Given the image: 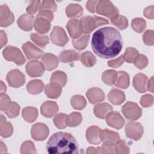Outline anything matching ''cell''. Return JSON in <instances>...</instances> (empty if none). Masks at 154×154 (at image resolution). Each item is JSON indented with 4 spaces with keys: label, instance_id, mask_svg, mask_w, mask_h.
<instances>
[{
    "label": "cell",
    "instance_id": "cell-1",
    "mask_svg": "<svg viewBox=\"0 0 154 154\" xmlns=\"http://www.w3.org/2000/svg\"><path fill=\"white\" fill-rule=\"evenodd\" d=\"M91 46L99 57L109 59L116 57L122 51L123 39L116 28L106 26L96 30L92 35Z\"/></svg>",
    "mask_w": 154,
    "mask_h": 154
},
{
    "label": "cell",
    "instance_id": "cell-2",
    "mask_svg": "<svg viewBox=\"0 0 154 154\" xmlns=\"http://www.w3.org/2000/svg\"><path fill=\"white\" fill-rule=\"evenodd\" d=\"M46 150L50 154H75L78 153V144L70 134L58 132L48 140Z\"/></svg>",
    "mask_w": 154,
    "mask_h": 154
},
{
    "label": "cell",
    "instance_id": "cell-3",
    "mask_svg": "<svg viewBox=\"0 0 154 154\" xmlns=\"http://www.w3.org/2000/svg\"><path fill=\"white\" fill-rule=\"evenodd\" d=\"M109 22L97 16H85L81 19L79 23V29L83 34H90L96 27L105 24H108Z\"/></svg>",
    "mask_w": 154,
    "mask_h": 154
},
{
    "label": "cell",
    "instance_id": "cell-4",
    "mask_svg": "<svg viewBox=\"0 0 154 154\" xmlns=\"http://www.w3.org/2000/svg\"><path fill=\"white\" fill-rule=\"evenodd\" d=\"M51 40L54 44L59 46H64L69 39L65 31L60 26H55L51 33Z\"/></svg>",
    "mask_w": 154,
    "mask_h": 154
},
{
    "label": "cell",
    "instance_id": "cell-5",
    "mask_svg": "<svg viewBox=\"0 0 154 154\" xmlns=\"http://www.w3.org/2000/svg\"><path fill=\"white\" fill-rule=\"evenodd\" d=\"M100 140L103 144L113 146L120 140V137L118 133L116 132L103 129L100 131Z\"/></svg>",
    "mask_w": 154,
    "mask_h": 154
},
{
    "label": "cell",
    "instance_id": "cell-6",
    "mask_svg": "<svg viewBox=\"0 0 154 154\" xmlns=\"http://www.w3.org/2000/svg\"><path fill=\"white\" fill-rule=\"evenodd\" d=\"M126 128L132 129L125 130L128 137L132 138L134 140H138L142 136L143 133V129L140 123L129 122L126 125Z\"/></svg>",
    "mask_w": 154,
    "mask_h": 154
},
{
    "label": "cell",
    "instance_id": "cell-7",
    "mask_svg": "<svg viewBox=\"0 0 154 154\" xmlns=\"http://www.w3.org/2000/svg\"><path fill=\"white\" fill-rule=\"evenodd\" d=\"M22 48L28 60L38 59L43 54L42 50L33 45L31 42L25 43L22 46Z\"/></svg>",
    "mask_w": 154,
    "mask_h": 154
},
{
    "label": "cell",
    "instance_id": "cell-8",
    "mask_svg": "<svg viewBox=\"0 0 154 154\" xmlns=\"http://www.w3.org/2000/svg\"><path fill=\"white\" fill-rule=\"evenodd\" d=\"M106 117V121L109 126L116 129H120L123 126L124 120L119 112H111Z\"/></svg>",
    "mask_w": 154,
    "mask_h": 154
},
{
    "label": "cell",
    "instance_id": "cell-9",
    "mask_svg": "<svg viewBox=\"0 0 154 154\" xmlns=\"http://www.w3.org/2000/svg\"><path fill=\"white\" fill-rule=\"evenodd\" d=\"M78 20L76 19H72L69 21L66 27L69 31V33L70 37L73 39L78 38V37L82 34L79 29Z\"/></svg>",
    "mask_w": 154,
    "mask_h": 154
},
{
    "label": "cell",
    "instance_id": "cell-10",
    "mask_svg": "<svg viewBox=\"0 0 154 154\" xmlns=\"http://www.w3.org/2000/svg\"><path fill=\"white\" fill-rule=\"evenodd\" d=\"M59 58L61 62L66 63L78 60L79 59V54L73 50H65L60 54Z\"/></svg>",
    "mask_w": 154,
    "mask_h": 154
},
{
    "label": "cell",
    "instance_id": "cell-11",
    "mask_svg": "<svg viewBox=\"0 0 154 154\" xmlns=\"http://www.w3.org/2000/svg\"><path fill=\"white\" fill-rule=\"evenodd\" d=\"M126 103L128 105L130 109L131 110V112L129 111V112L123 114L126 119L133 121V120H135L138 119L139 117H141V109H139V110H137V109L140 108L137 103H134L132 102H128Z\"/></svg>",
    "mask_w": 154,
    "mask_h": 154
},
{
    "label": "cell",
    "instance_id": "cell-12",
    "mask_svg": "<svg viewBox=\"0 0 154 154\" xmlns=\"http://www.w3.org/2000/svg\"><path fill=\"white\" fill-rule=\"evenodd\" d=\"M42 60L45 63L47 70H51L56 68L58 64L57 57L51 54H45L42 58Z\"/></svg>",
    "mask_w": 154,
    "mask_h": 154
},
{
    "label": "cell",
    "instance_id": "cell-13",
    "mask_svg": "<svg viewBox=\"0 0 154 154\" xmlns=\"http://www.w3.org/2000/svg\"><path fill=\"white\" fill-rule=\"evenodd\" d=\"M81 61L86 67H91L95 64L96 59L94 55H93L90 52L86 51L81 54Z\"/></svg>",
    "mask_w": 154,
    "mask_h": 154
},
{
    "label": "cell",
    "instance_id": "cell-14",
    "mask_svg": "<svg viewBox=\"0 0 154 154\" xmlns=\"http://www.w3.org/2000/svg\"><path fill=\"white\" fill-rule=\"evenodd\" d=\"M87 131L93 134L92 136L87 137V140L88 141L89 143L93 144H97L100 143V138H99V132H100V129L98 127L91 126L87 129Z\"/></svg>",
    "mask_w": 154,
    "mask_h": 154
},
{
    "label": "cell",
    "instance_id": "cell-15",
    "mask_svg": "<svg viewBox=\"0 0 154 154\" xmlns=\"http://www.w3.org/2000/svg\"><path fill=\"white\" fill-rule=\"evenodd\" d=\"M119 79L117 83L115 84L117 87L126 88L129 86V76L128 75L123 71H120L118 72Z\"/></svg>",
    "mask_w": 154,
    "mask_h": 154
},
{
    "label": "cell",
    "instance_id": "cell-16",
    "mask_svg": "<svg viewBox=\"0 0 154 154\" xmlns=\"http://www.w3.org/2000/svg\"><path fill=\"white\" fill-rule=\"evenodd\" d=\"M31 38L32 41L36 43V44L42 48H44L45 46L49 43V38L47 35L40 36L37 35L35 33H32L31 34Z\"/></svg>",
    "mask_w": 154,
    "mask_h": 154
},
{
    "label": "cell",
    "instance_id": "cell-17",
    "mask_svg": "<svg viewBox=\"0 0 154 154\" xmlns=\"http://www.w3.org/2000/svg\"><path fill=\"white\" fill-rule=\"evenodd\" d=\"M138 54V52L133 48H128L126 53L123 55V59L128 63H132L134 60L136 58V56Z\"/></svg>",
    "mask_w": 154,
    "mask_h": 154
},
{
    "label": "cell",
    "instance_id": "cell-18",
    "mask_svg": "<svg viewBox=\"0 0 154 154\" xmlns=\"http://www.w3.org/2000/svg\"><path fill=\"white\" fill-rule=\"evenodd\" d=\"M66 117L67 116L66 114H62V113L57 115L54 119V122L55 126L57 128H60V129L65 128L66 127L67 125H66V123H65L64 121H63L62 120L66 118Z\"/></svg>",
    "mask_w": 154,
    "mask_h": 154
},
{
    "label": "cell",
    "instance_id": "cell-19",
    "mask_svg": "<svg viewBox=\"0 0 154 154\" xmlns=\"http://www.w3.org/2000/svg\"><path fill=\"white\" fill-rule=\"evenodd\" d=\"M115 147V151L114 152L116 153L117 150H119L120 149H121V150L119 153H129V149L128 147L126 146V143L123 140H119L116 144Z\"/></svg>",
    "mask_w": 154,
    "mask_h": 154
},
{
    "label": "cell",
    "instance_id": "cell-20",
    "mask_svg": "<svg viewBox=\"0 0 154 154\" xmlns=\"http://www.w3.org/2000/svg\"><path fill=\"white\" fill-rule=\"evenodd\" d=\"M123 55H121L120 57H119L116 60H115V61H116V63L112 60V61H109L108 62V65L109 66H111V67H119V66L122 65L123 64Z\"/></svg>",
    "mask_w": 154,
    "mask_h": 154
},
{
    "label": "cell",
    "instance_id": "cell-21",
    "mask_svg": "<svg viewBox=\"0 0 154 154\" xmlns=\"http://www.w3.org/2000/svg\"><path fill=\"white\" fill-rule=\"evenodd\" d=\"M40 17H46V19H49V21H52L54 18V16H53L52 13L51 12H50L49 11H46V10L40 11V12L37 15V17L38 18Z\"/></svg>",
    "mask_w": 154,
    "mask_h": 154
},
{
    "label": "cell",
    "instance_id": "cell-22",
    "mask_svg": "<svg viewBox=\"0 0 154 154\" xmlns=\"http://www.w3.org/2000/svg\"><path fill=\"white\" fill-rule=\"evenodd\" d=\"M102 153H115L114 151V148L112 147V146H108V145H106L105 144H103L102 145Z\"/></svg>",
    "mask_w": 154,
    "mask_h": 154
}]
</instances>
